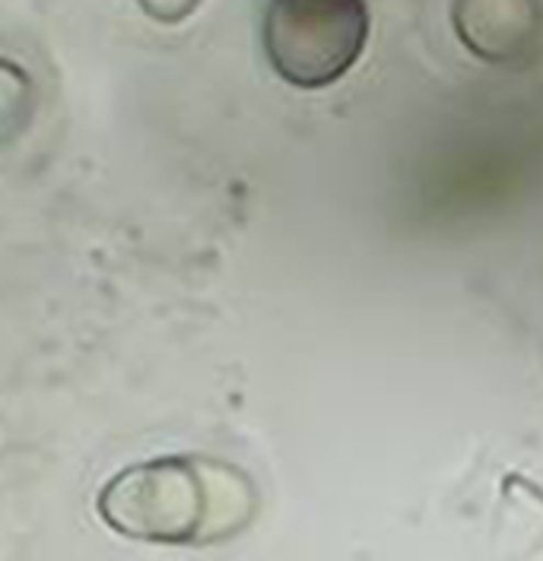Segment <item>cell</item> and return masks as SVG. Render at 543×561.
I'll list each match as a JSON object with an SVG mask.
<instances>
[{
	"mask_svg": "<svg viewBox=\"0 0 543 561\" xmlns=\"http://www.w3.org/2000/svg\"><path fill=\"white\" fill-rule=\"evenodd\" d=\"M219 467L194 457H156L121 470L99 495V517L140 542H197L211 520L213 473Z\"/></svg>",
	"mask_w": 543,
	"mask_h": 561,
	"instance_id": "1",
	"label": "cell"
},
{
	"mask_svg": "<svg viewBox=\"0 0 543 561\" xmlns=\"http://www.w3.org/2000/svg\"><path fill=\"white\" fill-rule=\"evenodd\" d=\"M204 0H137V7L162 26H179L201 10Z\"/></svg>",
	"mask_w": 543,
	"mask_h": 561,
	"instance_id": "3",
	"label": "cell"
},
{
	"mask_svg": "<svg viewBox=\"0 0 543 561\" xmlns=\"http://www.w3.org/2000/svg\"><path fill=\"white\" fill-rule=\"evenodd\" d=\"M261 45L273 73L296 89L340 83L365 55V0H271Z\"/></svg>",
	"mask_w": 543,
	"mask_h": 561,
	"instance_id": "2",
	"label": "cell"
}]
</instances>
